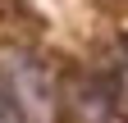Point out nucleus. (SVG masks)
Wrapping results in <instances>:
<instances>
[{"mask_svg": "<svg viewBox=\"0 0 128 123\" xmlns=\"http://www.w3.org/2000/svg\"><path fill=\"white\" fill-rule=\"evenodd\" d=\"M0 78H5V87L14 91V100H18V110L28 123H50L55 119V82L50 73H46L37 59L28 55H5V64H0Z\"/></svg>", "mask_w": 128, "mask_h": 123, "instance_id": "obj_1", "label": "nucleus"}, {"mask_svg": "<svg viewBox=\"0 0 128 123\" xmlns=\"http://www.w3.org/2000/svg\"><path fill=\"white\" fill-rule=\"evenodd\" d=\"M0 123H28L23 110H18V100H14V91L5 87V78H0Z\"/></svg>", "mask_w": 128, "mask_h": 123, "instance_id": "obj_2", "label": "nucleus"}]
</instances>
